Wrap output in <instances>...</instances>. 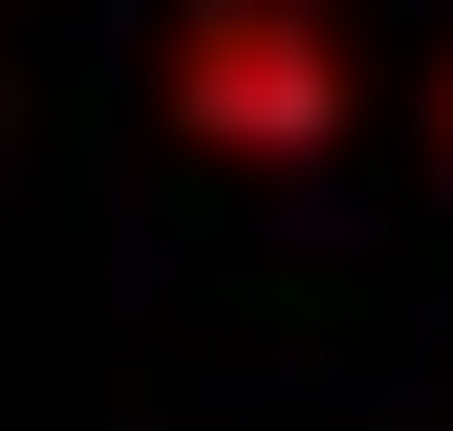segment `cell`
Wrapping results in <instances>:
<instances>
[{"label": "cell", "instance_id": "6da1fadb", "mask_svg": "<svg viewBox=\"0 0 453 431\" xmlns=\"http://www.w3.org/2000/svg\"><path fill=\"white\" fill-rule=\"evenodd\" d=\"M216 87L280 108V130H324V43H259V22H216Z\"/></svg>", "mask_w": 453, "mask_h": 431}]
</instances>
